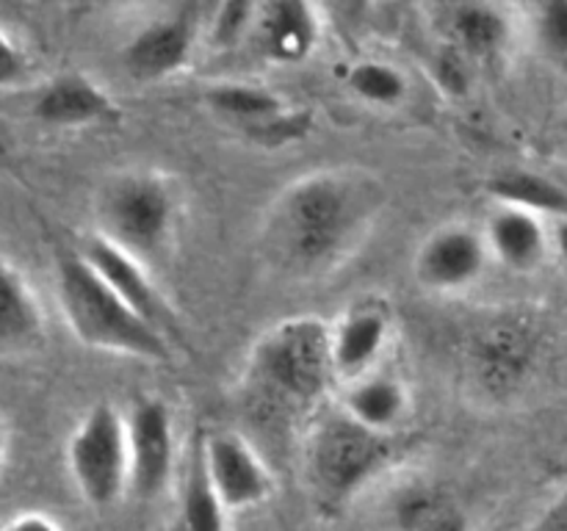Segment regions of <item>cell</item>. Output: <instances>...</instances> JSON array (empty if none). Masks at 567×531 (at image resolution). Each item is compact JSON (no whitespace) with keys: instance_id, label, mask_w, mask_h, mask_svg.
<instances>
[{"instance_id":"30","label":"cell","mask_w":567,"mask_h":531,"mask_svg":"<svg viewBox=\"0 0 567 531\" xmlns=\"http://www.w3.org/2000/svg\"><path fill=\"white\" fill-rule=\"evenodd\" d=\"M529 531H567V496L554 501L551 507L529 525Z\"/></svg>"},{"instance_id":"4","label":"cell","mask_w":567,"mask_h":531,"mask_svg":"<svg viewBox=\"0 0 567 531\" xmlns=\"http://www.w3.org/2000/svg\"><path fill=\"white\" fill-rule=\"evenodd\" d=\"M186 221V191L158 166H125L94 194V232L155 269L175 252Z\"/></svg>"},{"instance_id":"9","label":"cell","mask_w":567,"mask_h":531,"mask_svg":"<svg viewBox=\"0 0 567 531\" xmlns=\"http://www.w3.org/2000/svg\"><path fill=\"white\" fill-rule=\"evenodd\" d=\"M199 42V17L192 9H177L138 25L122 44L120 64L136 83H164L194 64Z\"/></svg>"},{"instance_id":"26","label":"cell","mask_w":567,"mask_h":531,"mask_svg":"<svg viewBox=\"0 0 567 531\" xmlns=\"http://www.w3.org/2000/svg\"><path fill=\"white\" fill-rule=\"evenodd\" d=\"M255 14L258 3H233L214 6L208 20L203 22V42H208L214 50H236L244 42H252Z\"/></svg>"},{"instance_id":"8","label":"cell","mask_w":567,"mask_h":531,"mask_svg":"<svg viewBox=\"0 0 567 531\" xmlns=\"http://www.w3.org/2000/svg\"><path fill=\"white\" fill-rule=\"evenodd\" d=\"M482 227L452 219L432 227L413 252V277L424 291L457 296L471 291L491 266Z\"/></svg>"},{"instance_id":"24","label":"cell","mask_w":567,"mask_h":531,"mask_svg":"<svg viewBox=\"0 0 567 531\" xmlns=\"http://www.w3.org/2000/svg\"><path fill=\"white\" fill-rule=\"evenodd\" d=\"M526 28L537 55L567 75V0H546L526 9Z\"/></svg>"},{"instance_id":"13","label":"cell","mask_w":567,"mask_h":531,"mask_svg":"<svg viewBox=\"0 0 567 531\" xmlns=\"http://www.w3.org/2000/svg\"><path fill=\"white\" fill-rule=\"evenodd\" d=\"M205 470L227 512H249L275 492V473L264 454L236 429L203 431L197 437Z\"/></svg>"},{"instance_id":"12","label":"cell","mask_w":567,"mask_h":531,"mask_svg":"<svg viewBox=\"0 0 567 531\" xmlns=\"http://www.w3.org/2000/svg\"><path fill=\"white\" fill-rule=\"evenodd\" d=\"M396 337V315L380 296H360L330 321V357L336 387L374 374Z\"/></svg>"},{"instance_id":"15","label":"cell","mask_w":567,"mask_h":531,"mask_svg":"<svg viewBox=\"0 0 567 531\" xmlns=\"http://www.w3.org/2000/svg\"><path fill=\"white\" fill-rule=\"evenodd\" d=\"M31 114L48 127L83 131V127L116 125L122 119V105L94 77L83 72H61L37 88Z\"/></svg>"},{"instance_id":"7","label":"cell","mask_w":567,"mask_h":531,"mask_svg":"<svg viewBox=\"0 0 567 531\" xmlns=\"http://www.w3.org/2000/svg\"><path fill=\"white\" fill-rule=\"evenodd\" d=\"M203 103L264 147L299 142L310 131V114L293 108L280 92L255 81H216L205 86Z\"/></svg>"},{"instance_id":"29","label":"cell","mask_w":567,"mask_h":531,"mask_svg":"<svg viewBox=\"0 0 567 531\" xmlns=\"http://www.w3.org/2000/svg\"><path fill=\"white\" fill-rule=\"evenodd\" d=\"M421 531H471V523H468V514L460 509V503L452 501L441 514H435V518H432Z\"/></svg>"},{"instance_id":"2","label":"cell","mask_w":567,"mask_h":531,"mask_svg":"<svg viewBox=\"0 0 567 531\" xmlns=\"http://www.w3.org/2000/svg\"><path fill=\"white\" fill-rule=\"evenodd\" d=\"M241 391L264 413H313L336 391L330 321L305 313L266 326L244 357Z\"/></svg>"},{"instance_id":"21","label":"cell","mask_w":567,"mask_h":531,"mask_svg":"<svg viewBox=\"0 0 567 531\" xmlns=\"http://www.w3.org/2000/svg\"><path fill=\"white\" fill-rule=\"evenodd\" d=\"M482 188L493 205H513V208H524L543 219L546 216H554L557 221L567 219V188L543 171L509 166V169L493 171L491 177H485Z\"/></svg>"},{"instance_id":"6","label":"cell","mask_w":567,"mask_h":531,"mask_svg":"<svg viewBox=\"0 0 567 531\" xmlns=\"http://www.w3.org/2000/svg\"><path fill=\"white\" fill-rule=\"evenodd\" d=\"M64 462L78 496L94 509H109L131 490L127 420L116 404L97 402L66 437Z\"/></svg>"},{"instance_id":"1","label":"cell","mask_w":567,"mask_h":531,"mask_svg":"<svg viewBox=\"0 0 567 531\" xmlns=\"http://www.w3.org/2000/svg\"><path fill=\"white\" fill-rule=\"evenodd\" d=\"M391 188L365 166H321L293 177L260 214V263L282 280L313 282L341 271L380 225Z\"/></svg>"},{"instance_id":"25","label":"cell","mask_w":567,"mask_h":531,"mask_svg":"<svg viewBox=\"0 0 567 531\" xmlns=\"http://www.w3.org/2000/svg\"><path fill=\"white\" fill-rule=\"evenodd\" d=\"M452 501L454 498L437 485H426V481L404 485L402 490L393 496V507H391L393 529L396 531H421L432 518H435V514H441Z\"/></svg>"},{"instance_id":"10","label":"cell","mask_w":567,"mask_h":531,"mask_svg":"<svg viewBox=\"0 0 567 531\" xmlns=\"http://www.w3.org/2000/svg\"><path fill=\"white\" fill-rule=\"evenodd\" d=\"M537 352H540L537 321L532 315L509 310L476 332L468 360L482 391L504 398L513 396L524 385Z\"/></svg>"},{"instance_id":"17","label":"cell","mask_w":567,"mask_h":531,"mask_svg":"<svg viewBox=\"0 0 567 531\" xmlns=\"http://www.w3.org/2000/svg\"><path fill=\"white\" fill-rule=\"evenodd\" d=\"M437 25L446 48L468 64L502 59L515 39V17L498 3H452L437 9Z\"/></svg>"},{"instance_id":"20","label":"cell","mask_w":567,"mask_h":531,"mask_svg":"<svg viewBox=\"0 0 567 531\" xmlns=\"http://www.w3.org/2000/svg\"><path fill=\"white\" fill-rule=\"evenodd\" d=\"M44 343V313L37 291L0 252V354L22 357Z\"/></svg>"},{"instance_id":"27","label":"cell","mask_w":567,"mask_h":531,"mask_svg":"<svg viewBox=\"0 0 567 531\" xmlns=\"http://www.w3.org/2000/svg\"><path fill=\"white\" fill-rule=\"evenodd\" d=\"M31 77V59L25 48L0 28V92H14Z\"/></svg>"},{"instance_id":"11","label":"cell","mask_w":567,"mask_h":531,"mask_svg":"<svg viewBox=\"0 0 567 531\" xmlns=\"http://www.w3.org/2000/svg\"><path fill=\"white\" fill-rule=\"evenodd\" d=\"M131 451V492L155 501L169 490L177 468L175 413L161 396H142L125 413Z\"/></svg>"},{"instance_id":"23","label":"cell","mask_w":567,"mask_h":531,"mask_svg":"<svg viewBox=\"0 0 567 531\" xmlns=\"http://www.w3.org/2000/svg\"><path fill=\"white\" fill-rule=\"evenodd\" d=\"M343 86L352 97L377 111H396L410 97V81L404 70L385 59L352 61L343 70Z\"/></svg>"},{"instance_id":"19","label":"cell","mask_w":567,"mask_h":531,"mask_svg":"<svg viewBox=\"0 0 567 531\" xmlns=\"http://www.w3.org/2000/svg\"><path fill=\"white\" fill-rule=\"evenodd\" d=\"M336 407L380 435H399L410 415V391L402 376L385 368L336 387Z\"/></svg>"},{"instance_id":"14","label":"cell","mask_w":567,"mask_h":531,"mask_svg":"<svg viewBox=\"0 0 567 531\" xmlns=\"http://www.w3.org/2000/svg\"><path fill=\"white\" fill-rule=\"evenodd\" d=\"M78 252L86 258V263L136 310L142 319H147L150 324L158 326L164 335H169L172 324H175V310L169 308L166 296L161 293L158 282H155L153 269L144 266L142 260L127 254L125 249L114 247L111 241H105L97 232H86L81 241L75 243Z\"/></svg>"},{"instance_id":"32","label":"cell","mask_w":567,"mask_h":531,"mask_svg":"<svg viewBox=\"0 0 567 531\" xmlns=\"http://www.w3.org/2000/svg\"><path fill=\"white\" fill-rule=\"evenodd\" d=\"M9 448H11V435H9V426L6 420L0 418V473L6 468V459H9Z\"/></svg>"},{"instance_id":"5","label":"cell","mask_w":567,"mask_h":531,"mask_svg":"<svg viewBox=\"0 0 567 531\" xmlns=\"http://www.w3.org/2000/svg\"><path fill=\"white\" fill-rule=\"evenodd\" d=\"M402 457V437L380 435L332 407L308 429L302 448L305 487L327 514L343 512Z\"/></svg>"},{"instance_id":"16","label":"cell","mask_w":567,"mask_h":531,"mask_svg":"<svg viewBox=\"0 0 567 531\" xmlns=\"http://www.w3.org/2000/svg\"><path fill=\"white\" fill-rule=\"evenodd\" d=\"M324 33L321 9L305 0L258 3L252 42L269 64L297 66L316 53Z\"/></svg>"},{"instance_id":"22","label":"cell","mask_w":567,"mask_h":531,"mask_svg":"<svg viewBox=\"0 0 567 531\" xmlns=\"http://www.w3.org/2000/svg\"><path fill=\"white\" fill-rule=\"evenodd\" d=\"M227 518H230V512L221 503L219 492L214 490V481H210L203 454H199V442L194 440L181 476V523H177V531H227Z\"/></svg>"},{"instance_id":"18","label":"cell","mask_w":567,"mask_h":531,"mask_svg":"<svg viewBox=\"0 0 567 531\" xmlns=\"http://www.w3.org/2000/svg\"><path fill=\"white\" fill-rule=\"evenodd\" d=\"M482 236L493 263H502L513 274H535L551 252L546 219L513 205H491Z\"/></svg>"},{"instance_id":"31","label":"cell","mask_w":567,"mask_h":531,"mask_svg":"<svg viewBox=\"0 0 567 531\" xmlns=\"http://www.w3.org/2000/svg\"><path fill=\"white\" fill-rule=\"evenodd\" d=\"M551 247H557L559 258H563L565 263H567V219L557 221V225H554V230H551Z\"/></svg>"},{"instance_id":"3","label":"cell","mask_w":567,"mask_h":531,"mask_svg":"<svg viewBox=\"0 0 567 531\" xmlns=\"http://www.w3.org/2000/svg\"><path fill=\"white\" fill-rule=\"evenodd\" d=\"M53 285L61 319L83 348L150 365L172 363L169 335L142 319L75 247L55 254Z\"/></svg>"},{"instance_id":"28","label":"cell","mask_w":567,"mask_h":531,"mask_svg":"<svg viewBox=\"0 0 567 531\" xmlns=\"http://www.w3.org/2000/svg\"><path fill=\"white\" fill-rule=\"evenodd\" d=\"M0 531H64L50 514L44 512H20L0 525Z\"/></svg>"}]
</instances>
